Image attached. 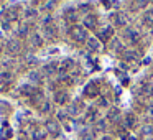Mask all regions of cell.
Returning <instances> with one entry per match:
<instances>
[{"instance_id": "1", "label": "cell", "mask_w": 153, "mask_h": 140, "mask_svg": "<svg viewBox=\"0 0 153 140\" xmlns=\"http://www.w3.org/2000/svg\"><path fill=\"white\" fill-rule=\"evenodd\" d=\"M71 38H73L74 41H77V43H86L87 41L86 28L81 27V25H74V27L71 28Z\"/></svg>"}, {"instance_id": "2", "label": "cell", "mask_w": 153, "mask_h": 140, "mask_svg": "<svg viewBox=\"0 0 153 140\" xmlns=\"http://www.w3.org/2000/svg\"><path fill=\"white\" fill-rule=\"evenodd\" d=\"M123 38L127 40L128 45H137L140 41V33L135 28H127V30L123 31Z\"/></svg>"}, {"instance_id": "3", "label": "cell", "mask_w": 153, "mask_h": 140, "mask_svg": "<svg viewBox=\"0 0 153 140\" xmlns=\"http://www.w3.org/2000/svg\"><path fill=\"white\" fill-rule=\"evenodd\" d=\"M112 20L115 25H119V27H123V25L128 23V17H127V13H123V12H117L115 15H112Z\"/></svg>"}, {"instance_id": "4", "label": "cell", "mask_w": 153, "mask_h": 140, "mask_svg": "<svg viewBox=\"0 0 153 140\" xmlns=\"http://www.w3.org/2000/svg\"><path fill=\"white\" fill-rule=\"evenodd\" d=\"M46 132L51 133L53 137H58V135H59L61 129H59V125H58L56 120H48V122H46Z\"/></svg>"}, {"instance_id": "5", "label": "cell", "mask_w": 153, "mask_h": 140, "mask_svg": "<svg viewBox=\"0 0 153 140\" xmlns=\"http://www.w3.org/2000/svg\"><path fill=\"white\" fill-rule=\"evenodd\" d=\"M73 66H74V61L71 60V58H66L64 61H61L59 71H58V73H59V74H68V73H69V69H71Z\"/></svg>"}, {"instance_id": "6", "label": "cell", "mask_w": 153, "mask_h": 140, "mask_svg": "<svg viewBox=\"0 0 153 140\" xmlns=\"http://www.w3.org/2000/svg\"><path fill=\"white\" fill-rule=\"evenodd\" d=\"M68 101H69V94L66 92V91H56L54 92V102H58V104H66Z\"/></svg>"}, {"instance_id": "7", "label": "cell", "mask_w": 153, "mask_h": 140, "mask_svg": "<svg viewBox=\"0 0 153 140\" xmlns=\"http://www.w3.org/2000/svg\"><path fill=\"white\" fill-rule=\"evenodd\" d=\"M137 124H138V119H137L135 114H132V112L127 114V115H125V125H127V129H135Z\"/></svg>"}, {"instance_id": "8", "label": "cell", "mask_w": 153, "mask_h": 140, "mask_svg": "<svg viewBox=\"0 0 153 140\" xmlns=\"http://www.w3.org/2000/svg\"><path fill=\"white\" fill-rule=\"evenodd\" d=\"M20 48H22V45H20V41H18V40H8V43H7V51H8V53L15 54V53L20 51Z\"/></svg>"}, {"instance_id": "9", "label": "cell", "mask_w": 153, "mask_h": 140, "mask_svg": "<svg viewBox=\"0 0 153 140\" xmlns=\"http://www.w3.org/2000/svg\"><path fill=\"white\" fill-rule=\"evenodd\" d=\"M36 92V87L33 86V84H22L20 86V94H23V96H33V94Z\"/></svg>"}, {"instance_id": "10", "label": "cell", "mask_w": 153, "mask_h": 140, "mask_svg": "<svg viewBox=\"0 0 153 140\" xmlns=\"http://www.w3.org/2000/svg\"><path fill=\"white\" fill-rule=\"evenodd\" d=\"M48 137V132L45 127H38V129H35L33 135H31V139L33 140H45Z\"/></svg>"}, {"instance_id": "11", "label": "cell", "mask_w": 153, "mask_h": 140, "mask_svg": "<svg viewBox=\"0 0 153 140\" xmlns=\"http://www.w3.org/2000/svg\"><path fill=\"white\" fill-rule=\"evenodd\" d=\"M43 71H45V73L48 74V76H51V74H54V73H56V71H59V64H58L56 61H51V63L45 64Z\"/></svg>"}, {"instance_id": "12", "label": "cell", "mask_w": 153, "mask_h": 140, "mask_svg": "<svg viewBox=\"0 0 153 140\" xmlns=\"http://www.w3.org/2000/svg\"><path fill=\"white\" fill-rule=\"evenodd\" d=\"M87 48H89V50H92V51H99L100 48H102V45H100V41L97 40V38H87Z\"/></svg>"}, {"instance_id": "13", "label": "cell", "mask_w": 153, "mask_h": 140, "mask_svg": "<svg viewBox=\"0 0 153 140\" xmlns=\"http://www.w3.org/2000/svg\"><path fill=\"white\" fill-rule=\"evenodd\" d=\"M97 27V17L96 15H87L86 18H84V28H96Z\"/></svg>"}, {"instance_id": "14", "label": "cell", "mask_w": 153, "mask_h": 140, "mask_svg": "<svg viewBox=\"0 0 153 140\" xmlns=\"http://www.w3.org/2000/svg\"><path fill=\"white\" fill-rule=\"evenodd\" d=\"M12 79H13V74H12L10 71H4V73H0V84H2V86L10 84Z\"/></svg>"}, {"instance_id": "15", "label": "cell", "mask_w": 153, "mask_h": 140, "mask_svg": "<svg viewBox=\"0 0 153 140\" xmlns=\"http://www.w3.org/2000/svg\"><path fill=\"white\" fill-rule=\"evenodd\" d=\"M56 35H58V28L54 27L53 23L45 27V36H48V38H56Z\"/></svg>"}, {"instance_id": "16", "label": "cell", "mask_w": 153, "mask_h": 140, "mask_svg": "<svg viewBox=\"0 0 153 140\" xmlns=\"http://www.w3.org/2000/svg\"><path fill=\"white\" fill-rule=\"evenodd\" d=\"M84 92H86V96H89V97H96L97 94H99V89L96 87V83H91L89 86H86Z\"/></svg>"}, {"instance_id": "17", "label": "cell", "mask_w": 153, "mask_h": 140, "mask_svg": "<svg viewBox=\"0 0 153 140\" xmlns=\"http://www.w3.org/2000/svg\"><path fill=\"white\" fill-rule=\"evenodd\" d=\"M142 94L145 97H153V84L152 83H145L142 86Z\"/></svg>"}, {"instance_id": "18", "label": "cell", "mask_w": 153, "mask_h": 140, "mask_svg": "<svg viewBox=\"0 0 153 140\" xmlns=\"http://www.w3.org/2000/svg\"><path fill=\"white\" fill-rule=\"evenodd\" d=\"M30 41H31V45H33L35 48H40V46H43V38H41V35H38V33L31 35Z\"/></svg>"}, {"instance_id": "19", "label": "cell", "mask_w": 153, "mask_h": 140, "mask_svg": "<svg viewBox=\"0 0 153 140\" xmlns=\"http://www.w3.org/2000/svg\"><path fill=\"white\" fill-rule=\"evenodd\" d=\"M123 60L128 61V63H133V61H138V54L135 53V51H125L123 53Z\"/></svg>"}, {"instance_id": "20", "label": "cell", "mask_w": 153, "mask_h": 140, "mask_svg": "<svg viewBox=\"0 0 153 140\" xmlns=\"http://www.w3.org/2000/svg\"><path fill=\"white\" fill-rule=\"evenodd\" d=\"M64 18H66L68 22H74L76 20V10H74V8H66V10H64Z\"/></svg>"}, {"instance_id": "21", "label": "cell", "mask_w": 153, "mask_h": 140, "mask_svg": "<svg viewBox=\"0 0 153 140\" xmlns=\"http://www.w3.org/2000/svg\"><path fill=\"white\" fill-rule=\"evenodd\" d=\"M110 35H112V27H104L102 30H100L99 36H100V40H109Z\"/></svg>"}, {"instance_id": "22", "label": "cell", "mask_w": 153, "mask_h": 140, "mask_svg": "<svg viewBox=\"0 0 153 140\" xmlns=\"http://www.w3.org/2000/svg\"><path fill=\"white\" fill-rule=\"evenodd\" d=\"M59 81H61L63 84H68V86H69V84L74 83V74H61V76H59Z\"/></svg>"}, {"instance_id": "23", "label": "cell", "mask_w": 153, "mask_h": 140, "mask_svg": "<svg viewBox=\"0 0 153 140\" xmlns=\"http://www.w3.org/2000/svg\"><path fill=\"white\" fill-rule=\"evenodd\" d=\"M38 109H40V112H41V114H48V112L51 110V104H50V101L45 99L43 102H41L40 106H38Z\"/></svg>"}, {"instance_id": "24", "label": "cell", "mask_w": 153, "mask_h": 140, "mask_svg": "<svg viewBox=\"0 0 153 140\" xmlns=\"http://www.w3.org/2000/svg\"><path fill=\"white\" fill-rule=\"evenodd\" d=\"M119 115H120V110L117 109V107H110L109 109V120H117L119 119Z\"/></svg>"}, {"instance_id": "25", "label": "cell", "mask_w": 153, "mask_h": 140, "mask_svg": "<svg viewBox=\"0 0 153 140\" xmlns=\"http://www.w3.org/2000/svg\"><path fill=\"white\" fill-rule=\"evenodd\" d=\"M31 101H33L35 104H38V106H40V104L45 101V97H43V94H41L40 91H36V92H35L33 96H31Z\"/></svg>"}, {"instance_id": "26", "label": "cell", "mask_w": 153, "mask_h": 140, "mask_svg": "<svg viewBox=\"0 0 153 140\" xmlns=\"http://www.w3.org/2000/svg\"><path fill=\"white\" fill-rule=\"evenodd\" d=\"M28 31H30V27H28V23L22 22L20 27H18V33H20L22 36H25V35H28Z\"/></svg>"}, {"instance_id": "27", "label": "cell", "mask_w": 153, "mask_h": 140, "mask_svg": "<svg viewBox=\"0 0 153 140\" xmlns=\"http://www.w3.org/2000/svg\"><path fill=\"white\" fill-rule=\"evenodd\" d=\"M81 139H82V140H94V132L84 129L82 132H81Z\"/></svg>"}, {"instance_id": "28", "label": "cell", "mask_w": 153, "mask_h": 140, "mask_svg": "<svg viewBox=\"0 0 153 140\" xmlns=\"http://www.w3.org/2000/svg\"><path fill=\"white\" fill-rule=\"evenodd\" d=\"M143 22H145V25H153V10H148L143 15Z\"/></svg>"}, {"instance_id": "29", "label": "cell", "mask_w": 153, "mask_h": 140, "mask_svg": "<svg viewBox=\"0 0 153 140\" xmlns=\"http://www.w3.org/2000/svg\"><path fill=\"white\" fill-rule=\"evenodd\" d=\"M120 48H122V43H120L119 38H114L112 41H110V50L112 51H119Z\"/></svg>"}, {"instance_id": "30", "label": "cell", "mask_w": 153, "mask_h": 140, "mask_svg": "<svg viewBox=\"0 0 153 140\" xmlns=\"http://www.w3.org/2000/svg\"><path fill=\"white\" fill-rule=\"evenodd\" d=\"M23 17L25 18H35V17H36V10H35V8H25V10H23Z\"/></svg>"}, {"instance_id": "31", "label": "cell", "mask_w": 153, "mask_h": 140, "mask_svg": "<svg viewBox=\"0 0 153 140\" xmlns=\"http://www.w3.org/2000/svg\"><path fill=\"white\" fill-rule=\"evenodd\" d=\"M30 81H31V83H40V81H41L40 73H36V71H31V73H30Z\"/></svg>"}, {"instance_id": "32", "label": "cell", "mask_w": 153, "mask_h": 140, "mask_svg": "<svg viewBox=\"0 0 153 140\" xmlns=\"http://www.w3.org/2000/svg\"><path fill=\"white\" fill-rule=\"evenodd\" d=\"M87 120H89V122H92V120H96V122H97V120H99V119H97V110L96 109H91L89 110V114H87Z\"/></svg>"}, {"instance_id": "33", "label": "cell", "mask_w": 153, "mask_h": 140, "mask_svg": "<svg viewBox=\"0 0 153 140\" xmlns=\"http://www.w3.org/2000/svg\"><path fill=\"white\" fill-rule=\"evenodd\" d=\"M105 125H107V122L104 119H100V120H97V122H96V129L97 130H105L107 129Z\"/></svg>"}, {"instance_id": "34", "label": "cell", "mask_w": 153, "mask_h": 140, "mask_svg": "<svg viewBox=\"0 0 153 140\" xmlns=\"http://www.w3.org/2000/svg\"><path fill=\"white\" fill-rule=\"evenodd\" d=\"M142 133H143V135H153V125L142 127Z\"/></svg>"}, {"instance_id": "35", "label": "cell", "mask_w": 153, "mask_h": 140, "mask_svg": "<svg viewBox=\"0 0 153 140\" xmlns=\"http://www.w3.org/2000/svg\"><path fill=\"white\" fill-rule=\"evenodd\" d=\"M18 18V13H17V10L15 8H10V12H8V22H12V20H17Z\"/></svg>"}, {"instance_id": "36", "label": "cell", "mask_w": 153, "mask_h": 140, "mask_svg": "<svg viewBox=\"0 0 153 140\" xmlns=\"http://www.w3.org/2000/svg\"><path fill=\"white\" fill-rule=\"evenodd\" d=\"M145 114L146 115H153V104H148V106L145 107Z\"/></svg>"}, {"instance_id": "37", "label": "cell", "mask_w": 153, "mask_h": 140, "mask_svg": "<svg viewBox=\"0 0 153 140\" xmlns=\"http://www.w3.org/2000/svg\"><path fill=\"white\" fill-rule=\"evenodd\" d=\"M66 117H68V112H66V110H59V112H58V119H59V120H64Z\"/></svg>"}, {"instance_id": "38", "label": "cell", "mask_w": 153, "mask_h": 140, "mask_svg": "<svg viewBox=\"0 0 153 140\" xmlns=\"http://www.w3.org/2000/svg\"><path fill=\"white\" fill-rule=\"evenodd\" d=\"M148 5V2H135L133 4V7H137V8H143V7H146Z\"/></svg>"}, {"instance_id": "39", "label": "cell", "mask_w": 153, "mask_h": 140, "mask_svg": "<svg viewBox=\"0 0 153 140\" xmlns=\"http://www.w3.org/2000/svg\"><path fill=\"white\" fill-rule=\"evenodd\" d=\"M54 5H56V2H46V4H45V8H46V10H51Z\"/></svg>"}, {"instance_id": "40", "label": "cell", "mask_w": 153, "mask_h": 140, "mask_svg": "<svg viewBox=\"0 0 153 140\" xmlns=\"http://www.w3.org/2000/svg\"><path fill=\"white\" fill-rule=\"evenodd\" d=\"M99 106H102V107L107 106V99H105V97H99Z\"/></svg>"}, {"instance_id": "41", "label": "cell", "mask_w": 153, "mask_h": 140, "mask_svg": "<svg viewBox=\"0 0 153 140\" xmlns=\"http://www.w3.org/2000/svg\"><path fill=\"white\" fill-rule=\"evenodd\" d=\"M91 4H81V10H89Z\"/></svg>"}, {"instance_id": "42", "label": "cell", "mask_w": 153, "mask_h": 140, "mask_svg": "<svg viewBox=\"0 0 153 140\" xmlns=\"http://www.w3.org/2000/svg\"><path fill=\"white\" fill-rule=\"evenodd\" d=\"M100 140H114V139H112V137H109V135H105V137H102Z\"/></svg>"}]
</instances>
